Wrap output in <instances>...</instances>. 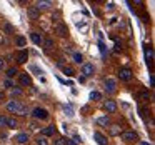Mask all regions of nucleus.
<instances>
[{"label":"nucleus","instance_id":"nucleus-1","mask_svg":"<svg viewBox=\"0 0 155 145\" xmlns=\"http://www.w3.org/2000/svg\"><path fill=\"white\" fill-rule=\"evenodd\" d=\"M32 117L35 118V120H47L48 118V110L44 107H35L34 110H32Z\"/></svg>","mask_w":155,"mask_h":145},{"label":"nucleus","instance_id":"nucleus-2","mask_svg":"<svg viewBox=\"0 0 155 145\" xmlns=\"http://www.w3.org/2000/svg\"><path fill=\"white\" fill-rule=\"evenodd\" d=\"M118 78H120L122 82H130L132 78H134V72H132L128 67H124V68L118 70Z\"/></svg>","mask_w":155,"mask_h":145},{"label":"nucleus","instance_id":"nucleus-3","mask_svg":"<svg viewBox=\"0 0 155 145\" xmlns=\"http://www.w3.org/2000/svg\"><path fill=\"white\" fill-rule=\"evenodd\" d=\"M94 72H95V67H94V64H82L80 74H82V77H84V78H87V77H92V75H94Z\"/></svg>","mask_w":155,"mask_h":145},{"label":"nucleus","instance_id":"nucleus-4","mask_svg":"<svg viewBox=\"0 0 155 145\" xmlns=\"http://www.w3.org/2000/svg\"><path fill=\"white\" fill-rule=\"evenodd\" d=\"M120 137L124 142H135L138 138V135H137V132H134V130H124L120 133Z\"/></svg>","mask_w":155,"mask_h":145},{"label":"nucleus","instance_id":"nucleus-5","mask_svg":"<svg viewBox=\"0 0 155 145\" xmlns=\"http://www.w3.org/2000/svg\"><path fill=\"white\" fill-rule=\"evenodd\" d=\"M105 90L108 92V94H115L117 92V80L115 78H105Z\"/></svg>","mask_w":155,"mask_h":145},{"label":"nucleus","instance_id":"nucleus-6","mask_svg":"<svg viewBox=\"0 0 155 145\" xmlns=\"http://www.w3.org/2000/svg\"><path fill=\"white\" fill-rule=\"evenodd\" d=\"M54 32L58 35V37H67L68 35V28H67V25H64V24H55V27H54Z\"/></svg>","mask_w":155,"mask_h":145},{"label":"nucleus","instance_id":"nucleus-7","mask_svg":"<svg viewBox=\"0 0 155 145\" xmlns=\"http://www.w3.org/2000/svg\"><path fill=\"white\" fill-rule=\"evenodd\" d=\"M20 105H22L20 102H18V100H15V98H14V100H10L7 105H5V108H7V110L10 112V114H17V110L20 108Z\"/></svg>","mask_w":155,"mask_h":145},{"label":"nucleus","instance_id":"nucleus-8","mask_svg":"<svg viewBox=\"0 0 155 145\" xmlns=\"http://www.w3.org/2000/svg\"><path fill=\"white\" fill-rule=\"evenodd\" d=\"M104 108H105L107 114H115V112H117V102L115 100H105Z\"/></svg>","mask_w":155,"mask_h":145},{"label":"nucleus","instance_id":"nucleus-9","mask_svg":"<svg viewBox=\"0 0 155 145\" xmlns=\"http://www.w3.org/2000/svg\"><path fill=\"white\" fill-rule=\"evenodd\" d=\"M30 38H32V42H34L35 45L42 47V44H44V35H42L40 32H32V34H30Z\"/></svg>","mask_w":155,"mask_h":145},{"label":"nucleus","instance_id":"nucleus-10","mask_svg":"<svg viewBox=\"0 0 155 145\" xmlns=\"http://www.w3.org/2000/svg\"><path fill=\"white\" fill-rule=\"evenodd\" d=\"M18 80H20V85H24V87L32 85V77L27 74V72H24V74H18Z\"/></svg>","mask_w":155,"mask_h":145},{"label":"nucleus","instance_id":"nucleus-11","mask_svg":"<svg viewBox=\"0 0 155 145\" xmlns=\"http://www.w3.org/2000/svg\"><path fill=\"white\" fill-rule=\"evenodd\" d=\"M94 138H95V142H97L98 145H108L107 137H105L102 132H94Z\"/></svg>","mask_w":155,"mask_h":145},{"label":"nucleus","instance_id":"nucleus-12","mask_svg":"<svg viewBox=\"0 0 155 145\" xmlns=\"http://www.w3.org/2000/svg\"><path fill=\"white\" fill-rule=\"evenodd\" d=\"M28 140H30V137H28L27 132H22V133H18L17 137H15V142H17L18 145H25V143H28Z\"/></svg>","mask_w":155,"mask_h":145},{"label":"nucleus","instance_id":"nucleus-13","mask_svg":"<svg viewBox=\"0 0 155 145\" xmlns=\"http://www.w3.org/2000/svg\"><path fill=\"white\" fill-rule=\"evenodd\" d=\"M52 7H54V4H52V2H45V0H42V2L38 0L37 4H35V8H37L38 12L40 10H48V8H52Z\"/></svg>","mask_w":155,"mask_h":145},{"label":"nucleus","instance_id":"nucleus-14","mask_svg":"<svg viewBox=\"0 0 155 145\" xmlns=\"http://www.w3.org/2000/svg\"><path fill=\"white\" fill-rule=\"evenodd\" d=\"M42 47H44L45 50H52V48L55 47L54 37H44V44H42Z\"/></svg>","mask_w":155,"mask_h":145},{"label":"nucleus","instance_id":"nucleus-15","mask_svg":"<svg viewBox=\"0 0 155 145\" xmlns=\"http://www.w3.org/2000/svg\"><path fill=\"white\" fill-rule=\"evenodd\" d=\"M27 15L30 17V20H38V18H40V12H38L35 7H28L27 8Z\"/></svg>","mask_w":155,"mask_h":145},{"label":"nucleus","instance_id":"nucleus-16","mask_svg":"<svg viewBox=\"0 0 155 145\" xmlns=\"http://www.w3.org/2000/svg\"><path fill=\"white\" fill-rule=\"evenodd\" d=\"M28 58V50H25V48H22L20 52L17 54V64H25Z\"/></svg>","mask_w":155,"mask_h":145},{"label":"nucleus","instance_id":"nucleus-17","mask_svg":"<svg viewBox=\"0 0 155 145\" xmlns=\"http://www.w3.org/2000/svg\"><path fill=\"white\" fill-rule=\"evenodd\" d=\"M122 125H118V124H112L110 125V135L112 137H117V135H120L122 133Z\"/></svg>","mask_w":155,"mask_h":145},{"label":"nucleus","instance_id":"nucleus-18","mask_svg":"<svg viewBox=\"0 0 155 145\" xmlns=\"http://www.w3.org/2000/svg\"><path fill=\"white\" fill-rule=\"evenodd\" d=\"M5 75H7L8 80H12L14 77H17V75H18V68L17 67H8L7 72H5Z\"/></svg>","mask_w":155,"mask_h":145},{"label":"nucleus","instance_id":"nucleus-19","mask_svg":"<svg viewBox=\"0 0 155 145\" xmlns=\"http://www.w3.org/2000/svg\"><path fill=\"white\" fill-rule=\"evenodd\" d=\"M54 133H55V127H54V125H48V127H45L44 130H42V137H45V138L52 137Z\"/></svg>","mask_w":155,"mask_h":145},{"label":"nucleus","instance_id":"nucleus-20","mask_svg":"<svg viewBox=\"0 0 155 145\" xmlns=\"http://www.w3.org/2000/svg\"><path fill=\"white\" fill-rule=\"evenodd\" d=\"M137 97H138V102H147L150 98V94H148V90H140Z\"/></svg>","mask_w":155,"mask_h":145},{"label":"nucleus","instance_id":"nucleus-21","mask_svg":"<svg viewBox=\"0 0 155 145\" xmlns=\"http://www.w3.org/2000/svg\"><path fill=\"white\" fill-rule=\"evenodd\" d=\"M15 45H17V47H25V45H27L25 37H20V35H18V37H15Z\"/></svg>","mask_w":155,"mask_h":145},{"label":"nucleus","instance_id":"nucleus-22","mask_svg":"<svg viewBox=\"0 0 155 145\" xmlns=\"http://www.w3.org/2000/svg\"><path fill=\"white\" fill-rule=\"evenodd\" d=\"M97 124L98 125H104V127H107V125H110V118L105 115V117H100V118H97Z\"/></svg>","mask_w":155,"mask_h":145},{"label":"nucleus","instance_id":"nucleus-23","mask_svg":"<svg viewBox=\"0 0 155 145\" xmlns=\"http://www.w3.org/2000/svg\"><path fill=\"white\" fill-rule=\"evenodd\" d=\"M17 115H22V117L28 115V108H27V105H24V104H22V105H20V108L17 110Z\"/></svg>","mask_w":155,"mask_h":145},{"label":"nucleus","instance_id":"nucleus-24","mask_svg":"<svg viewBox=\"0 0 155 145\" xmlns=\"http://www.w3.org/2000/svg\"><path fill=\"white\" fill-rule=\"evenodd\" d=\"M74 62L75 64H84V55L78 54V52H75L74 54Z\"/></svg>","mask_w":155,"mask_h":145},{"label":"nucleus","instance_id":"nucleus-25","mask_svg":"<svg viewBox=\"0 0 155 145\" xmlns=\"http://www.w3.org/2000/svg\"><path fill=\"white\" fill-rule=\"evenodd\" d=\"M138 114H140V117L143 118V120H147V118H148V110H147L145 107H140V108H138Z\"/></svg>","mask_w":155,"mask_h":145},{"label":"nucleus","instance_id":"nucleus-26","mask_svg":"<svg viewBox=\"0 0 155 145\" xmlns=\"http://www.w3.org/2000/svg\"><path fill=\"white\" fill-rule=\"evenodd\" d=\"M17 120L15 118H7V128H17Z\"/></svg>","mask_w":155,"mask_h":145},{"label":"nucleus","instance_id":"nucleus-27","mask_svg":"<svg viewBox=\"0 0 155 145\" xmlns=\"http://www.w3.org/2000/svg\"><path fill=\"white\" fill-rule=\"evenodd\" d=\"M37 145H48L47 138L42 137V135H38V137H37Z\"/></svg>","mask_w":155,"mask_h":145},{"label":"nucleus","instance_id":"nucleus-28","mask_svg":"<svg viewBox=\"0 0 155 145\" xmlns=\"http://www.w3.org/2000/svg\"><path fill=\"white\" fill-rule=\"evenodd\" d=\"M90 98H92V100H100V98H102V94H100V92H92V94H90Z\"/></svg>","mask_w":155,"mask_h":145},{"label":"nucleus","instance_id":"nucleus-29","mask_svg":"<svg viewBox=\"0 0 155 145\" xmlns=\"http://www.w3.org/2000/svg\"><path fill=\"white\" fill-rule=\"evenodd\" d=\"M7 127V117L5 115H0V128Z\"/></svg>","mask_w":155,"mask_h":145},{"label":"nucleus","instance_id":"nucleus-30","mask_svg":"<svg viewBox=\"0 0 155 145\" xmlns=\"http://www.w3.org/2000/svg\"><path fill=\"white\" fill-rule=\"evenodd\" d=\"M10 92H12V95H15V97H18V95H22V88H10Z\"/></svg>","mask_w":155,"mask_h":145},{"label":"nucleus","instance_id":"nucleus-31","mask_svg":"<svg viewBox=\"0 0 155 145\" xmlns=\"http://www.w3.org/2000/svg\"><path fill=\"white\" fill-rule=\"evenodd\" d=\"M64 74L67 75V77H70V75H74V70H72L70 67H64Z\"/></svg>","mask_w":155,"mask_h":145},{"label":"nucleus","instance_id":"nucleus-32","mask_svg":"<svg viewBox=\"0 0 155 145\" xmlns=\"http://www.w3.org/2000/svg\"><path fill=\"white\" fill-rule=\"evenodd\" d=\"M65 140H67V138H64V137H58L57 140H55V143H54V145H65Z\"/></svg>","mask_w":155,"mask_h":145},{"label":"nucleus","instance_id":"nucleus-33","mask_svg":"<svg viewBox=\"0 0 155 145\" xmlns=\"http://www.w3.org/2000/svg\"><path fill=\"white\" fill-rule=\"evenodd\" d=\"M4 85H5V88H14V82H12V80H8V78L4 82Z\"/></svg>","mask_w":155,"mask_h":145},{"label":"nucleus","instance_id":"nucleus-34","mask_svg":"<svg viewBox=\"0 0 155 145\" xmlns=\"http://www.w3.org/2000/svg\"><path fill=\"white\" fill-rule=\"evenodd\" d=\"M5 32H7V34H12V32H14V27H12L10 24H7L5 25Z\"/></svg>","mask_w":155,"mask_h":145},{"label":"nucleus","instance_id":"nucleus-35","mask_svg":"<svg viewBox=\"0 0 155 145\" xmlns=\"http://www.w3.org/2000/svg\"><path fill=\"white\" fill-rule=\"evenodd\" d=\"M98 48H100V52H102V55H105V45H104V44H102V42H100V44H98Z\"/></svg>","mask_w":155,"mask_h":145},{"label":"nucleus","instance_id":"nucleus-36","mask_svg":"<svg viewBox=\"0 0 155 145\" xmlns=\"http://www.w3.org/2000/svg\"><path fill=\"white\" fill-rule=\"evenodd\" d=\"M4 67H5V58H4V57H0V70H2Z\"/></svg>","mask_w":155,"mask_h":145},{"label":"nucleus","instance_id":"nucleus-37","mask_svg":"<svg viewBox=\"0 0 155 145\" xmlns=\"http://www.w3.org/2000/svg\"><path fill=\"white\" fill-rule=\"evenodd\" d=\"M54 18H55V20H60V14H58V12H57V14H54V15H52V20H54Z\"/></svg>","mask_w":155,"mask_h":145},{"label":"nucleus","instance_id":"nucleus-38","mask_svg":"<svg viewBox=\"0 0 155 145\" xmlns=\"http://www.w3.org/2000/svg\"><path fill=\"white\" fill-rule=\"evenodd\" d=\"M65 145H75V142L74 140H68V138H67V140H65Z\"/></svg>","mask_w":155,"mask_h":145},{"label":"nucleus","instance_id":"nucleus-39","mask_svg":"<svg viewBox=\"0 0 155 145\" xmlns=\"http://www.w3.org/2000/svg\"><path fill=\"white\" fill-rule=\"evenodd\" d=\"M74 140H75V142H82V137H78V135H75V137H74Z\"/></svg>","mask_w":155,"mask_h":145},{"label":"nucleus","instance_id":"nucleus-40","mask_svg":"<svg viewBox=\"0 0 155 145\" xmlns=\"http://www.w3.org/2000/svg\"><path fill=\"white\" fill-rule=\"evenodd\" d=\"M140 145H152V143H150V142H147V140H142Z\"/></svg>","mask_w":155,"mask_h":145},{"label":"nucleus","instance_id":"nucleus-41","mask_svg":"<svg viewBox=\"0 0 155 145\" xmlns=\"http://www.w3.org/2000/svg\"><path fill=\"white\" fill-rule=\"evenodd\" d=\"M4 97H5V94L4 92H0V100H4Z\"/></svg>","mask_w":155,"mask_h":145}]
</instances>
